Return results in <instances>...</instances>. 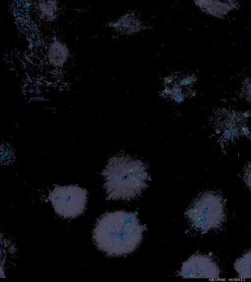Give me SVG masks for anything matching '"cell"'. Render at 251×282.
Masks as SVG:
<instances>
[{"label": "cell", "instance_id": "obj_10", "mask_svg": "<svg viewBox=\"0 0 251 282\" xmlns=\"http://www.w3.org/2000/svg\"><path fill=\"white\" fill-rule=\"evenodd\" d=\"M48 2V1H43L42 3L40 4V9L42 13V16L44 17L51 18L54 14L55 4L51 3L52 2V1H50L49 3Z\"/></svg>", "mask_w": 251, "mask_h": 282}, {"label": "cell", "instance_id": "obj_16", "mask_svg": "<svg viewBox=\"0 0 251 282\" xmlns=\"http://www.w3.org/2000/svg\"><path fill=\"white\" fill-rule=\"evenodd\" d=\"M173 81V79L172 77H167L164 79V83L166 84L171 83Z\"/></svg>", "mask_w": 251, "mask_h": 282}, {"label": "cell", "instance_id": "obj_4", "mask_svg": "<svg viewBox=\"0 0 251 282\" xmlns=\"http://www.w3.org/2000/svg\"><path fill=\"white\" fill-rule=\"evenodd\" d=\"M247 118L242 112L227 108H219L214 112L211 123L221 145L235 143L251 134Z\"/></svg>", "mask_w": 251, "mask_h": 282}, {"label": "cell", "instance_id": "obj_9", "mask_svg": "<svg viewBox=\"0 0 251 282\" xmlns=\"http://www.w3.org/2000/svg\"><path fill=\"white\" fill-rule=\"evenodd\" d=\"M239 94L241 97L251 102V76L243 82Z\"/></svg>", "mask_w": 251, "mask_h": 282}, {"label": "cell", "instance_id": "obj_17", "mask_svg": "<svg viewBox=\"0 0 251 282\" xmlns=\"http://www.w3.org/2000/svg\"><path fill=\"white\" fill-rule=\"evenodd\" d=\"M121 25V22H116V23H115L114 24V26L115 27H119L120 25Z\"/></svg>", "mask_w": 251, "mask_h": 282}, {"label": "cell", "instance_id": "obj_11", "mask_svg": "<svg viewBox=\"0 0 251 282\" xmlns=\"http://www.w3.org/2000/svg\"><path fill=\"white\" fill-rule=\"evenodd\" d=\"M243 179L246 186L251 190V162L248 163L244 168Z\"/></svg>", "mask_w": 251, "mask_h": 282}, {"label": "cell", "instance_id": "obj_8", "mask_svg": "<svg viewBox=\"0 0 251 282\" xmlns=\"http://www.w3.org/2000/svg\"><path fill=\"white\" fill-rule=\"evenodd\" d=\"M59 43H56L50 47L49 50V59L50 63L56 66L63 64L67 57L66 48Z\"/></svg>", "mask_w": 251, "mask_h": 282}, {"label": "cell", "instance_id": "obj_14", "mask_svg": "<svg viewBox=\"0 0 251 282\" xmlns=\"http://www.w3.org/2000/svg\"><path fill=\"white\" fill-rule=\"evenodd\" d=\"M174 100L176 102H181L183 100L184 97L182 94H177L173 96Z\"/></svg>", "mask_w": 251, "mask_h": 282}, {"label": "cell", "instance_id": "obj_7", "mask_svg": "<svg viewBox=\"0 0 251 282\" xmlns=\"http://www.w3.org/2000/svg\"><path fill=\"white\" fill-rule=\"evenodd\" d=\"M234 268L241 279H251V251H250L238 258Z\"/></svg>", "mask_w": 251, "mask_h": 282}, {"label": "cell", "instance_id": "obj_1", "mask_svg": "<svg viewBox=\"0 0 251 282\" xmlns=\"http://www.w3.org/2000/svg\"><path fill=\"white\" fill-rule=\"evenodd\" d=\"M143 230L134 213L117 211L106 212L97 220L92 238L97 248L108 256H124L138 247Z\"/></svg>", "mask_w": 251, "mask_h": 282}, {"label": "cell", "instance_id": "obj_5", "mask_svg": "<svg viewBox=\"0 0 251 282\" xmlns=\"http://www.w3.org/2000/svg\"><path fill=\"white\" fill-rule=\"evenodd\" d=\"M49 198L55 212L64 218H73L81 214L87 201L86 189L77 186H56Z\"/></svg>", "mask_w": 251, "mask_h": 282}, {"label": "cell", "instance_id": "obj_15", "mask_svg": "<svg viewBox=\"0 0 251 282\" xmlns=\"http://www.w3.org/2000/svg\"><path fill=\"white\" fill-rule=\"evenodd\" d=\"M162 93L164 94L169 95V94H172L173 92L172 89L169 88H166L162 91Z\"/></svg>", "mask_w": 251, "mask_h": 282}, {"label": "cell", "instance_id": "obj_2", "mask_svg": "<svg viewBox=\"0 0 251 282\" xmlns=\"http://www.w3.org/2000/svg\"><path fill=\"white\" fill-rule=\"evenodd\" d=\"M107 198L130 201L139 197L148 187L147 167L139 160L119 154L111 157L102 171Z\"/></svg>", "mask_w": 251, "mask_h": 282}, {"label": "cell", "instance_id": "obj_12", "mask_svg": "<svg viewBox=\"0 0 251 282\" xmlns=\"http://www.w3.org/2000/svg\"><path fill=\"white\" fill-rule=\"evenodd\" d=\"M194 80V78L192 77L189 76L187 77L184 79H183L180 81V84L182 86H186L190 85Z\"/></svg>", "mask_w": 251, "mask_h": 282}, {"label": "cell", "instance_id": "obj_6", "mask_svg": "<svg viewBox=\"0 0 251 282\" xmlns=\"http://www.w3.org/2000/svg\"><path fill=\"white\" fill-rule=\"evenodd\" d=\"M220 273L219 267L210 256L195 254L183 263L178 274L185 278L217 279Z\"/></svg>", "mask_w": 251, "mask_h": 282}, {"label": "cell", "instance_id": "obj_3", "mask_svg": "<svg viewBox=\"0 0 251 282\" xmlns=\"http://www.w3.org/2000/svg\"><path fill=\"white\" fill-rule=\"evenodd\" d=\"M185 215L191 226L201 233L218 228L226 215L223 197L215 192H204L193 201Z\"/></svg>", "mask_w": 251, "mask_h": 282}, {"label": "cell", "instance_id": "obj_13", "mask_svg": "<svg viewBox=\"0 0 251 282\" xmlns=\"http://www.w3.org/2000/svg\"><path fill=\"white\" fill-rule=\"evenodd\" d=\"M173 93L172 95L173 96L181 94L182 89L181 88L180 86L178 85H176L172 89Z\"/></svg>", "mask_w": 251, "mask_h": 282}]
</instances>
